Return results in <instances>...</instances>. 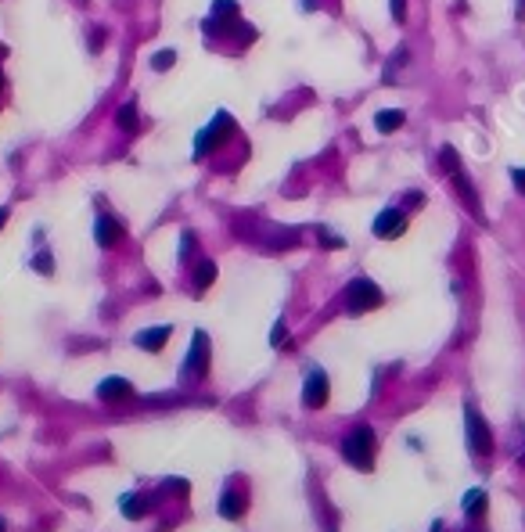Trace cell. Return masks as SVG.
<instances>
[{
  "instance_id": "obj_12",
  "label": "cell",
  "mask_w": 525,
  "mask_h": 532,
  "mask_svg": "<svg viewBox=\"0 0 525 532\" xmlns=\"http://www.w3.org/2000/svg\"><path fill=\"white\" fill-rule=\"evenodd\" d=\"M403 112L400 108H385V112H378L374 115V126H378V134H392V130H400V126H403Z\"/></svg>"
},
{
  "instance_id": "obj_3",
  "label": "cell",
  "mask_w": 525,
  "mask_h": 532,
  "mask_svg": "<svg viewBox=\"0 0 525 532\" xmlns=\"http://www.w3.org/2000/svg\"><path fill=\"white\" fill-rule=\"evenodd\" d=\"M465 421H468V446H471V453L486 457V453L493 450V432L486 428V421L478 417V410H475V407H468V410H465Z\"/></svg>"
},
{
  "instance_id": "obj_17",
  "label": "cell",
  "mask_w": 525,
  "mask_h": 532,
  "mask_svg": "<svg viewBox=\"0 0 525 532\" xmlns=\"http://www.w3.org/2000/svg\"><path fill=\"white\" fill-rule=\"evenodd\" d=\"M177 65V51H155V58H152V69L155 72H165V69H173Z\"/></svg>"
},
{
  "instance_id": "obj_10",
  "label": "cell",
  "mask_w": 525,
  "mask_h": 532,
  "mask_svg": "<svg viewBox=\"0 0 525 532\" xmlns=\"http://www.w3.org/2000/svg\"><path fill=\"white\" fill-rule=\"evenodd\" d=\"M453 177V187H457V195L460 198H465L468 202V209H471V216L482 223V205H478V198H475V191H471V180L465 177V173H460V169H457V173H450Z\"/></svg>"
},
{
  "instance_id": "obj_18",
  "label": "cell",
  "mask_w": 525,
  "mask_h": 532,
  "mask_svg": "<svg viewBox=\"0 0 525 532\" xmlns=\"http://www.w3.org/2000/svg\"><path fill=\"white\" fill-rule=\"evenodd\" d=\"M122 515H126V518H140V503H137V497H122Z\"/></svg>"
},
{
  "instance_id": "obj_26",
  "label": "cell",
  "mask_w": 525,
  "mask_h": 532,
  "mask_svg": "<svg viewBox=\"0 0 525 532\" xmlns=\"http://www.w3.org/2000/svg\"><path fill=\"white\" fill-rule=\"evenodd\" d=\"M0 532H4V522H0Z\"/></svg>"
},
{
  "instance_id": "obj_2",
  "label": "cell",
  "mask_w": 525,
  "mask_h": 532,
  "mask_svg": "<svg viewBox=\"0 0 525 532\" xmlns=\"http://www.w3.org/2000/svg\"><path fill=\"white\" fill-rule=\"evenodd\" d=\"M342 303H346V313L378 309V306H382V288H378L371 277H356V281H349V288L342 291Z\"/></svg>"
},
{
  "instance_id": "obj_15",
  "label": "cell",
  "mask_w": 525,
  "mask_h": 532,
  "mask_svg": "<svg viewBox=\"0 0 525 532\" xmlns=\"http://www.w3.org/2000/svg\"><path fill=\"white\" fill-rule=\"evenodd\" d=\"M213 281H216V263L213 259H202L198 270H195V291H205Z\"/></svg>"
},
{
  "instance_id": "obj_5",
  "label": "cell",
  "mask_w": 525,
  "mask_h": 532,
  "mask_svg": "<svg viewBox=\"0 0 525 532\" xmlns=\"http://www.w3.org/2000/svg\"><path fill=\"white\" fill-rule=\"evenodd\" d=\"M209 371V334L205 331H195L191 338V353L184 360V374L187 378H202Z\"/></svg>"
},
{
  "instance_id": "obj_22",
  "label": "cell",
  "mask_w": 525,
  "mask_h": 532,
  "mask_svg": "<svg viewBox=\"0 0 525 532\" xmlns=\"http://www.w3.org/2000/svg\"><path fill=\"white\" fill-rule=\"evenodd\" d=\"M270 342H274V346H281V342H284V324H281V321L274 324V334H270Z\"/></svg>"
},
{
  "instance_id": "obj_24",
  "label": "cell",
  "mask_w": 525,
  "mask_h": 532,
  "mask_svg": "<svg viewBox=\"0 0 525 532\" xmlns=\"http://www.w3.org/2000/svg\"><path fill=\"white\" fill-rule=\"evenodd\" d=\"M302 8H306V11H313V0H302Z\"/></svg>"
},
{
  "instance_id": "obj_4",
  "label": "cell",
  "mask_w": 525,
  "mask_h": 532,
  "mask_svg": "<svg viewBox=\"0 0 525 532\" xmlns=\"http://www.w3.org/2000/svg\"><path fill=\"white\" fill-rule=\"evenodd\" d=\"M328 396H331V381H328V374L321 371V367H313L309 374H306V385H302V403L309 410H321L324 403H328Z\"/></svg>"
},
{
  "instance_id": "obj_19",
  "label": "cell",
  "mask_w": 525,
  "mask_h": 532,
  "mask_svg": "<svg viewBox=\"0 0 525 532\" xmlns=\"http://www.w3.org/2000/svg\"><path fill=\"white\" fill-rule=\"evenodd\" d=\"M392 22L396 26L407 22V0H392Z\"/></svg>"
},
{
  "instance_id": "obj_6",
  "label": "cell",
  "mask_w": 525,
  "mask_h": 532,
  "mask_svg": "<svg viewBox=\"0 0 525 532\" xmlns=\"http://www.w3.org/2000/svg\"><path fill=\"white\" fill-rule=\"evenodd\" d=\"M230 130H234V126H230V115H227V112H216L213 126H205V134H198L195 152H198V155H209V152H213V147H216L223 137H230Z\"/></svg>"
},
{
  "instance_id": "obj_8",
  "label": "cell",
  "mask_w": 525,
  "mask_h": 532,
  "mask_svg": "<svg viewBox=\"0 0 525 532\" xmlns=\"http://www.w3.org/2000/svg\"><path fill=\"white\" fill-rule=\"evenodd\" d=\"M94 238H97L101 248H115V245L122 241V223L112 220V216H97V223H94Z\"/></svg>"
},
{
  "instance_id": "obj_21",
  "label": "cell",
  "mask_w": 525,
  "mask_h": 532,
  "mask_svg": "<svg viewBox=\"0 0 525 532\" xmlns=\"http://www.w3.org/2000/svg\"><path fill=\"white\" fill-rule=\"evenodd\" d=\"M511 180L518 187V195H525V169H511Z\"/></svg>"
},
{
  "instance_id": "obj_25",
  "label": "cell",
  "mask_w": 525,
  "mask_h": 532,
  "mask_svg": "<svg viewBox=\"0 0 525 532\" xmlns=\"http://www.w3.org/2000/svg\"><path fill=\"white\" fill-rule=\"evenodd\" d=\"M0 87H4V76H0Z\"/></svg>"
},
{
  "instance_id": "obj_14",
  "label": "cell",
  "mask_w": 525,
  "mask_h": 532,
  "mask_svg": "<svg viewBox=\"0 0 525 532\" xmlns=\"http://www.w3.org/2000/svg\"><path fill=\"white\" fill-rule=\"evenodd\" d=\"M241 507H245V500L234 493V489H227L223 500H220V515H223V518H241V515H245Z\"/></svg>"
},
{
  "instance_id": "obj_16",
  "label": "cell",
  "mask_w": 525,
  "mask_h": 532,
  "mask_svg": "<svg viewBox=\"0 0 525 532\" xmlns=\"http://www.w3.org/2000/svg\"><path fill=\"white\" fill-rule=\"evenodd\" d=\"M465 510L471 518H482L486 515V493H482V489H468L465 493Z\"/></svg>"
},
{
  "instance_id": "obj_11",
  "label": "cell",
  "mask_w": 525,
  "mask_h": 532,
  "mask_svg": "<svg viewBox=\"0 0 525 532\" xmlns=\"http://www.w3.org/2000/svg\"><path fill=\"white\" fill-rule=\"evenodd\" d=\"M170 331H173V328H165V324H162V328H148V331L137 334V346L148 349V353H159V349L165 346V338H170Z\"/></svg>"
},
{
  "instance_id": "obj_7",
  "label": "cell",
  "mask_w": 525,
  "mask_h": 532,
  "mask_svg": "<svg viewBox=\"0 0 525 532\" xmlns=\"http://www.w3.org/2000/svg\"><path fill=\"white\" fill-rule=\"evenodd\" d=\"M403 230H407V212L403 209L378 212V220H374V234H378V238H400Z\"/></svg>"
},
{
  "instance_id": "obj_27",
  "label": "cell",
  "mask_w": 525,
  "mask_h": 532,
  "mask_svg": "<svg viewBox=\"0 0 525 532\" xmlns=\"http://www.w3.org/2000/svg\"><path fill=\"white\" fill-rule=\"evenodd\" d=\"M522 464H525V453H522Z\"/></svg>"
},
{
  "instance_id": "obj_9",
  "label": "cell",
  "mask_w": 525,
  "mask_h": 532,
  "mask_svg": "<svg viewBox=\"0 0 525 532\" xmlns=\"http://www.w3.org/2000/svg\"><path fill=\"white\" fill-rule=\"evenodd\" d=\"M97 396L104 403H119V399H130L134 396V385L126 378H104L101 385H97Z\"/></svg>"
},
{
  "instance_id": "obj_23",
  "label": "cell",
  "mask_w": 525,
  "mask_h": 532,
  "mask_svg": "<svg viewBox=\"0 0 525 532\" xmlns=\"http://www.w3.org/2000/svg\"><path fill=\"white\" fill-rule=\"evenodd\" d=\"M8 216H11V209H0V227L8 223Z\"/></svg>"
},
{
  "instance_id": "obj_20",
  "label": "cell",
  "mask_w": 525,
  "mask_h": 532,
  "mask_svg": "<svg viewBox=\"0 0 525 532\" xmlns=\"http://www.w3.org/2000/svg\"><path fill=\"white\" fill-rule=\"evenodd\" d=\"M33 266H36L40 273H51V270H54V263H51V255H47V252H40V255H36V263H33Z\"/></svg>"
},
{
  "instance_id": "obj_13",
  "label": "cell",
  "mask_w": 525,
  "mask_h": 532,
  "mask_svg": "<svg viewBox=\"0 0 525 532\" xmlns=\"http://www.w3.org/2000/svg\"><path fill=\"white\" fill-rule=\"evenodd\" d=\"M115 122L122 126V130H126V134H134V130H137V126H140V119H137V101H126V104H122V108L115 112Z\"/></svg>"
},
{
  "instance_id": "obj_1",
  "label": "cell",
  "mask_w": 525,
  "mask_h": 532,
  "mask_svg": "<svg viewBox=\"0 0 525 532\" xmlns=\"http://www.w3.org/2000/svg\"><path fill=\"white\" fill-rule=\"evenodd\" d=\"M342 457L356 471H371L374 467V428L371 424H360L356 432H349V439L342 442Z\"/></svg>"
}]
</instances>
